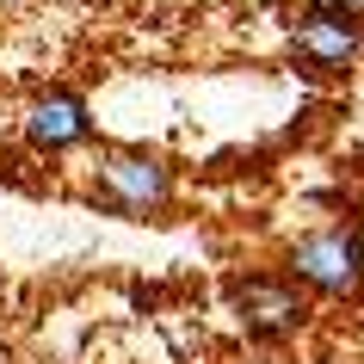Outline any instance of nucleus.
I'll use <instances>...</instances> for the list:
<instances>
[{"instance_id":"nucleus-5","label":"nucleus","mask_w":364,"mask_h":364,"mask_svg":"<svg viewBox=\"0 0 364 364\" xmlns=\"http://www.w3.org/2000/svg\"><path fill=\"white\" fill-rule=\"evenodd\" d=\"M25 142L38 154H68L80 142H93V112L75 87H50L25 105Z\"/></svg>"},{"instance_id":"nucleus-4","label":"nucleus","mask_w":364,"mask_h":364,"mask_svg":"<svg viewBox=\"0 0 364 364\" xmlns=\"http://www.w3.org/2000/svg\"><path fill=\"white\" fill-rule=\"evenodd\" d=\"M290 56L315 75H340L364 56V6H309L290 25Z\"/></svg>"},{"instance_id":"nucleus-6","label":"nucleus","mask_w":364,"mask_h":364,"mask_svg":"<svg viewBox=\"0 0 364 364\" xmlns=\"http://www.w3.org/2000/svg\"><path fill=\"white\" fill-rule=\"evenodd\" d=\"M19 6H31V0H0V13H19Z\"/></svg>"},{"instance_id":"nucleus-3","label":"nucleus","mask_w":364,"mask_h":364,"mask_svg":"<svg viewBox=\"0 0 364 364\" xmlns=\"http://www.w3.org/2000/svg\"><path fill=\"white\" fill-rule=\"evenodd\" d=\"M223 296L253 346H290L315 315V296L290 272H229Z\"/></svg>"},{"instance_id":"nucleus-1","label":"nucleus","mask_w":364,"mask_h":364,"mask_svg":"<svg viewBox=\"0 0 364 364\" xmlns=\"http://www.w3.org/2000/svg\"><path fill=\"white\" fill-rule=\"evenodd\" d=\"M179 198V173L161 149H99L93 161V204L112 216H130V223H154V216L173 210Z\"/></svg>"},{"instance_id":"nucleus-2","label":"nucleus","mask_w":364,"mask_h":364,"mask_svg":"<svg viewBox=\"0 0 364 364\" xmlns=\"http://www.w3.org/2000/svg\"><path fill=\"white\" fill-rule=\"evenodd\" d=\"M284 272L309 296L327 303H358L364 296V223H327L284 247Z\"/></svg>"}]
</instances>
